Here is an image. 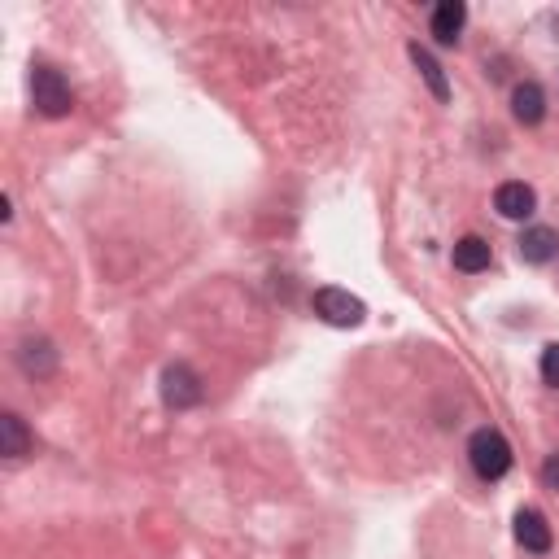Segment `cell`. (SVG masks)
I'll return each mask as SVG.
<instances>
[{"mask_svg": "<svg viewBox=\"0 0 559 559\" xmlns=\"http://www.w3.org/2000/svg\"><path fill=\"white\" fill-rule=\"evenodd\" d=\"M468 459H472V468H477V477L498 481V477H507V468H511V446L498 428H477L468 442Z\"/></svg>", "mask_w": 559, "mask_h": 559, "instance_id": "obj_1", "label": "cell"}, {"mask_svg": "<svg viewBox=\"0 0 559 559\" xmlns=\"http://www.w3.org/2000/svg\"><path fill=\"white\" fill-rule=\"evenodd\" d=\"M31 97H35V110L44 118H66L75 110V92H70V83L62 79V70H53V66L31 70Z\"/></svg>", "mask_w": 559, "mask_h": 559, "instance_id": "obj_2", "label": "cell"}, {"mask_svg": "<svg viewBox=\"0 0 559 559\" xmlns=\"http://www.w3.org/2000/svg\"><path fill=\"white\" fill-rule=\"evenodd\" d=\"M315 315L332 328H359L367 319V306L346 289H319L315 293Z\"/></svg>", "mask_w": 559, "mask_h": 559, "instance_id": "obj_3", "label": "cell"}, {"mask_svg": "<svg viewBox=\"0 0 559 559\" xmlns=\"http://www.w3.org/2000/svg\"><path fill=\"white\" fill-rule=\"evenodd\" d=\"M162 398H166V407H175V411H184V407H197L201 402V380L197 372L188 363H171L162 372Z\"/></svg>", "mask_w": 559, "mask_h": 559, "instance_id": "obj_4", "label": "cell"}, {"mask_svg": "<svg viewBox=\"0 0 559 559\" xmlns=\"http://www.w3.org/2000/svg\"><path fill=\"white\" fill-rule=\"evenodd\" d=\"M516 542L525 546V551H533V555H546V551H551L555 533H551V525H546L542 511H533V507H520V511H516Z\"/></svg>", "mask_w": 559, "mask_h": 559, "instance_id": "obj_5", "label": "cell"}, {"mask_svg": "<svg viewBox=\"0 0 559 559\" xmlns=\"http://www.w3.org/2000/svg\"><path fill=\"white\" fill-rule=\"evenodd\" d=\"M533 206H538V197H533V188H529V184H520V180L498 184V193H494V210L503 214V219H529Z\"/></svg>", "mask_w": 559, "mask_h": 559, "instance_id": "obj_6", "label": "cell"}, {"mask_svg": "<svg viewBox=\"0 0 559 559\" xmlns=\"http://www.w3.org/2000/svg\"><path fill=\"white\" fill-rule=\"evenodd\" d=\"M520 258H525V263H533V267H546L551 263V258L559 254V232L555 228H525V236H520Z\"/></svg>", "mask_w": 559, "mask_h": 559, "instance_id": "obj_7", "label": "cell"}, {"mask_svg": "<svg viewBox=\"0 0 559 559\" xmlns=\"http://www.w3.org/2000/svg\"><path fill=\"white\" fill-rule=\"evenodd\" d=\"M463 22H468V9H463V0H442V5L433 9V35L437 44H455Z\"/></svg>", "mask_w": 559, "mask_h": 559, "instance_id": "obj_8", "label": "cell"}, {"mask_svg": "<svg viewBox=\"0 0 559 559\" xmlns=\"http://www.w3.org/2000/svg\"><path fill=\"white\" fill-rule=\"evenodd\" d=\"M511 110H516V118L525 127L542 123V118H546V92L538 88V83H520V88L511 92Z\"/></svg>", "mask_w": 559, "mask_h": 559, "instance_id": "obj_9", "label": "cell"}, {"mask_svg": "<svg viewBox=\"0 0 559 559\" xmlns=\"http://www.w3.org/2000/svg\"><path fill=\"white\" fill-rule=\"evenodd\" d=\"M27 450H31V433H27V424H22V415L5 411L0 415V455L22 459Z\"/></svg>", "mask_w": 559, "mask_h": 559, "instance_id": "obj_10", "label": "cell"}, {"mask_svg": "<svg viewBox=\"0 0 559 559\" xmlns=\"http://www.w3.org/2000/svg\"><path fill=\"white\" fill-rule=\"evenodd\" d=\"M411 62H415V70L424 75L428 92H433L437 101H450V83H446V70L437 66V57L428 53V49H420V44H411Z\"/></svg>", "mask_w": 559, "mask_h": 559, "instance_id": "obj_11", "label": "cell"}, {"mask_svg": "<svg viewBox=\"0 0 559 559\" xmlns=\"http://www.w3.org/2000/svg\"><path fill=\"white\" fill-rule=\"evenodd\" d=\"M455 267L468 271V276L485 271L490 267V241H481V236H463V241H455Z\"/></svg>", "mask_w": 559, "mask_h": 559, "instance_id": "obj_12", "label": "cell"}, {"mask_svg": "<svg viewBox=\"0 0 559 559\" xmlns=\"http://www.w3.org/2000/svg\"><path fill=\"white\" fill-rule=\"evenodd\" d=\"M22 367H27L31 376H49L57 367V354L49 341H22Z\"/></svg>", "mask_w": 559, "mask_h": 559, "instance_id": "obj_13", "label": "cell"}, {"mask_svg": "<svg viewBox=\"0 0 559 559\" xmlns=\"http://www.w3.org/2000/svg\"><path fill=\"white\" fill-rule=\"evenodd\" d=\"M542 380L559 389V341H551V346L542 350Z\"/></svg>", "mask_w": 559, "mask_h": 559, "instance_id": "obj_14", "label": "cell"}, {"mask_svg": "<svg viewBox=\"0 0 559 559\" xmlns=\"http://www.w3.org/2000/svg\"><path fill=\"white\" fill-rule=\"evenodd\" d=\"M542 481H546V490H559V455L542 463Z\"/></svg>", "mask_w": 559, "mask_h": 559, "instance_id": "obj_15", "label": "cell"}]
</instances>
